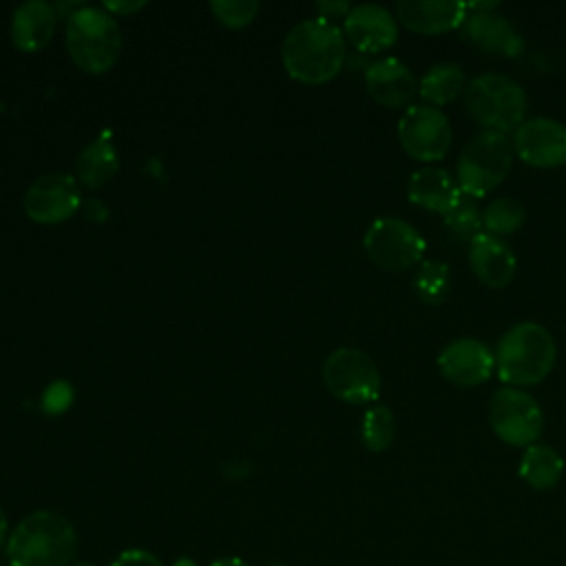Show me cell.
Segmentation results:
<instances>
[{"mask_svg": "<svg viewBox=\"0 0 566 566\" xmlns=\"http://www.w3.org/2000/svg\"><path fill=\"white\" fill-rule=\"evenodd\" d=\"M489 422L502 442L531 447L544 431V411L528 391L506 385L491 396Z\"/></svg>", "mask_w": 566, "mask_h": 566, "instance_id": "52a82bcc", "label": "cell"}, {"mask_svg": "<svg viewBox=\"0 0 566 566\" xmlns=\"http://www.w3.org/2000/svg\"><path fill=\"white\" fill-rule=\"evenodd\" d=\"M77 533L57 511H33L22 517L7 539L11 566H73Z\"/></svg>", "mask_w": 566, "mask_h": 566, "instance_id": "7a4b0ae2", "label": "cell"}, {"mask_svg": "<svg viewBox=\"0 0 566 566\" xmlns=\"http://www.w3.org/2000/svg\"><path fill=\"white\" fill-rule=\"evenodd\" d=\"M57 13L44 0L22 2L11 18V40L22 51H38L49 44L55 31Z\"/></svg>", "mask_w": 566, "mask_h": 566, "instance_id": "ffe728a7", "label": "cell"}, {"mask_svg": "<svg viewBox=\"0 0 566 566\" xmlns=\"http://www.w3.org/2000/svg\"><path fill=\"white\" fill-rule=\"evenodd\" d=\"M66 49L86 73L108 71L122 49V31L104 7H80L66 20Z\"/></svg>", "mask_w": 566, "mask_h": 566, "instance_id": "277c9868", "label": "cell"}, {"mask_svg": "<svg viewBox=\"0 0 566 566\" xmlns=\"http://www.w3.org/2000/svg\"><path fill=\"white\" fill-rule=\"evenodd\" d=\"M327 389L352 405H365L380 394V371L376 363L356 347H338L323 363Z\"/></svg>", "mask_w": 566, "mask_h": 566, "instance_id": "9c48e42d", "label": "cell"}, {"mask_svg": "<svg viewBox=\"0 0 566 566\" xmlns=\"http://www.w3.org/2000/svg\"><path fill=\"white\" fill-rule=\"evenodd\" d=\"M363 245L376 265L400 272L422 261L427 241L407 219L378 217L365 230Z\"/></svg>", "mask_w": 566, "mask_h": 566, "instance_id": "ba28073f", "label": "cell"}, {"mask_svg": "<svg viewBox=\"0 0 566 566\" xmlns=\"http://www.w3.org/2000/svg\"><path fill=\"white\" fill-rule=\"evenodd\" d=\"M7 531H9V522H7V515L0 506V546L7 542Z\"/></svg>", "mask_w": 566, "mask_h": 566, "instance_id": "836d02e7", "label": "cell"}, {"mask_svg": "<svg viewBox=\"0 0 566 566\" xmlns=\"http://www.w3.org/2000/svg\"><path fill=\"white\" fill-rule=\"evenodd\" d=\"M402 24L418 33H442L462 24L469 13L458 0H400L396 4Z\"/></svg>", "mask_w": 566, "mask_h": 566, "instance_id": "ac0fdd59", "label": "cell"}, {"mask_svg": "<svg viewBox=\"0 0 566 566\" xmlns=\"http://www.w3.org/2000/svg\"><path fill=\"white\" fill-rule=\"evenodd\" d=\"M172 566H197L190 557H179L177 562H172Z\"/></svg>", "mask_w": 566, "mask_h": 566, "instance_id": "e575fe53", "label": "cell"}, {"mask_svg": "<svg viewBox=\"0 0 566 566\" xmlns=\"http://www.w3.org/2000/svg\"><path fill=\"white\" fill-rule=\"evenodd\" d=\"M444 228L460 241H473V237H478L482 232V212L478 210L473 197L462 195L460 201L442 214Z\"/></svg>", "mask_w": 566, "mask_h": 566, "instance_id": "4316f807", "label": "cell"}, {"mask_svg": "<svg viewBox=\"0 0 566 566\" xmlns=\"http://www.w3.org/2000/svg\"><path fill=\"white\" fill-rule=\"evenodd\" d=\"M318 9L323 11L321 15H325V18L332 20V15H347L349 9H352V4H349L347 0H340V2H325V0H321V2H318Z\"/></svg>", "mask_w": 566, "mask_h": 566, "instance_id": "4dcf8cb0", "label": "cell"}, {"mask_svg": "<svg viewBox=\"0 0 566 566\" xmlns=\"http://www.w3.org/2000/svg\"><path fill=\"white\" fill-rule=\"evenodd\" d=\"M413 290L418 298L429 305L442 303L451 290L449 265L438 259H422L413 274Z\"/></svg>", "mask_w": 566, "mask_h": 566, "instance_id": "cb8c5ba5", "label": "cell"}, {"mask_svg": "<svg viewBox=\"0 0 566 566\" xmlns=\"http://www.w3.org/2000/svg\"><path fill=\"white\" fill-rule=\"evenodd\" d=\"M464 106L486 130L509 133L526 119V91L504 73H482L464 86Z\"/></svg>", "mask_w": 566, "mask_h": 566, "instance_id": "8992f818", "label": "cell"}, {"mask_svg": "<svg viewBox=\"0 0 566 566\" xmlns=\"http://www.w3.org/2000/svg\"><path fill=\"white\" fill-rule=\"evenodd\" d=\"M460 91H464V71L455 62L431 64L418 84V93L431 106H440L455 99Z\"/></svg>", "mask_w": 566, "mask_h": 566, "instance_id": "603a6c76", "label": "cell"}, {"mask_svg": "<svg viewBox=\"0 0 566 566\" xmlns=\"http://www.w3.org/2000/svg\"><path fill=\"white\" fill-rule=\"evenodd\" d=\"M119 168L117 150L108 133L93 139L75 159V179L86 188H99L115 177Z\"/></svg>", "mask_w": 566, "mask_h": 566, "instance_id": "44dd1931", "label": "cell"}, {"mask_svg": "<svg viewBox=\"0 0 566 566\" xmlns=\"http://www.w3.org/2000/svg\"><path fill=\"white\" fill-rule=\"evenodd\" d=\"M407 197L416 206L433 212H449L462 197V190L449 170L440 166H422L407 181Z\"/></svg>", "mask_w": 566, "mask_h": 566, "instance_id": "d6986e66", "label": "cell"}, {"mask_svg": "<svg viewBox=\"0 0 566 566\" xmlns=\"http://www.w3.org/2000/svg\"><path fill=\"white\" fill-rule=\"evenodd\" d=\"M438 369L447 380L460 387H473L493 374L495 354L482 340L460 336L438 352Z\"/></svg>", "mask_w": 566, "mask_h": 566, "instance_id": "4fadbf2b", "label": "cell"}, {"mask_svg": "<svg viewBox=\"0 0 566 566\" xmlns=\"http://www.w3.org/2000/svg\"><path fill=\"white\" fill-rule=\"evenodd\" d=\"M73 566H95V564H91V562H75Z\"/></svg>", "mask_w": 566, "mask_h": 566, "instance_id": "d590c367", "label": "cell"}, {"mask_svg": "<svg viewBox=\"0 0 566 566\" xmlns=\"http://www.w3.org/2000/svg\"><path fill=\"white\" fill-rule=\"evenodd\" d=\"M139 7H144V2L139 0V2H104V9L111 13V11H115V13H133V11H137Z\"/></svg>", "mask_w": 566, "mask_h": 566, "instance_id": "1f68e13d", "label": "cell"}, {"mask_svg": "<svg viewBox=\"0 0 566 566\" xmlns=\"http://www.w3.org/2000/svg\"><path fill=\"white\" fill-rule=\"evenodd\" d=\"M557 358V345L548 327L535 321L511 325L495 347V371L509 387H526L544 380Z\"/></svg>", "mask_w": 566, "mask_h": 566, "instance_id": "3957f363", "label": "cell"}, {"mask_svg": "<svg viewBox=\"0 0 566 566\" xmlns=\"http://www.w3.org/2000/svg\"><path fill=\"white\" fill-rule=\"evenodd\" d=\"M345 35L363 53H378L391 46L398 38L396 18L387 7L376 2H360L345 15Z\"/></svg>", "mask_w": 566, "mask_h": 566, "instance_id": "9a60e30c", "label": "cell"}, {"mask_svg": "<svg viewBox=\"0 0 566 566\" xmlns=\"http://www.w3.org/2000/svg\"><path fill=\"white\" fill-rule=\"evenodd\" d=\"M365 86L380 106L400 108L418 93V82L411 69L398 57H380L365 71Z\"/></svg>", "mask_w": 566, "mask_h": 566, "instance_id": "2e32d148", "label": "cell"}, {"mask_svg": "<svg viewBox=\"0 0 566 566\" xmlns=\"http://www.w3.org/2000/svg\"><path fill=\"white\" fill-rule=\"evenodd\" d=\"M210 566H250V564L243 562L241 557H221V559H214Z\"/></svg>", "mask_w": 566, "mask_h": 566, "instance_id": "d6a6232c", "label": "cell"}, {"mask_svg": "<svg viewBox=\"0 0 566 566\" xmlns=\"http://www.w3.org/2000/svg\"><path fill=\"white\" fill-rule=\"evenodd\" d=\"M517 473L528 486L546 491L559 482L564 473V458L553 447L535 442L524 449Z\"/></svg>", "mask_w": 566, "mask_h": 566, "instance_id": "7402d4cb", "label": "cell"}, {"mask_svg": "<svg viewBox=\"0 0 566 566\" xmlns=\"http://www.w3.org/2000/svg\"><path fill=\"white\" fill-rule=\"evenodd\" d=\"M394 436H396V420H394L391 409L385 405H371L365 411L363 422H360L363 444L369 451L380 453L394 442Z\"/></svg>", "mask_w": 566, "mask_h": 566, "instance_id": "484cf974", "label": "cell"}, {"mask_svg": "<svg viewBox=\"0 0 566 566\" xmlns=\"http://www.w3.org/2000/svg\"><path fill=\"white\" fill-rule=\"evenodd\" d=\"M451 122L442 108L431 104H411L398 122L402 148L420 161L442 159L451 146Z\"/></svg>", "mask_w": 566, "mask_h": 566, "instance_id": "30bf717a", "label": "cell"}, {"mask_svg": "<svg viewBox=\"0 0 566 566\" xmlns=\"http://www.w3.org/2000/svg\"><path fill=\"white\" fill-rule=\"evenodd\" d=\"M513 139L500 130H480L460 150L455 181L467 197H484L513 168Z\"/></svg>", "mask_w": 566, "mask_h": 566, "instance_id": "5b68a950", "label": "cell"}, {"mask_svg": "<svg viewBox=\"0 0 566 566\" xmlns=\"http://www.w3.org/2000/svg\"><path fill=\"white\" fill-rule=\"evenodd\" d=\"M210 9L219 22H223L228 27H243L259 11V2H254V0H212Z\"/></svg>", "mask_w": 566, "mask_h": 566, "instance_id": "83f0119b", "label": "cell"}, {"mask_svg": "<svg viewBox=\"0 0 566 566\" xmlns=\"http://www.w3.org/2000/svg\"><path fill=\"white\" fill-rule=\"evenodd\" d=\"M515 155L539 168L566 164V124L553 117H526L513 133Z\"/></svg>", "mask_w": 566, "mask_h": 566, "instance_id": "7c38bea8", "label": "cell"}, {"mask_svg": "<svg viewBox=\"0 0 566 566\" xmlns=\"http://www.w3.org/2000/svg\"><path fill=\"white\" fill-rule=\"evenodd\" d=\"M526 219V208L515 197H497L482 210V228L495 237L515 232Z\"/></svg>", "mask_w": 566, "mask_h": 566, "instance_id": "d4e9b609", "label": "cell"}, {"mask_svg": "<svg viewBox=\"0 0 566 566\" xmlns=\"http://www.w3.org/2000/svg\"><path fill=\"white\" fill-rule=\"evenodd\" d=\"M460 33L475 49L515 57L524 51V35L520 29L495 9H469L460 24Z\"/></svg>", "mask_w": 566, "mask_h": 566, "instance_id": "5bb4252c", "label": "cell"}, {"mask_svg": "<svg viewBox=\"0 0 566 566\" xmlns=\"http://www.w3.org/2000/svg\"><path fill=\"white\" fill-rule=\"evenodd\" d=\"M111 566H164L157 555L144 548H128L115 557Z\"/></svg>", "mask_w": 566, "mask_h": 566, "instance_id": "f546056e", "label": "cell"}, {"mask_svg": "<svg viewBox=\"0 0 566 566\" xmlns=\"http://www.w3.org/2000/svg\"><path fill=\"white\" fill-rule=\"evenodd\" d=\"M281 57L290 77L305 84H323L343 69L345 35L325 15L305 18L287 31Z\"/></svg>", "mask_w": 566, "mask_h": 566, "instance_id": "6da1fadb", "label": "cell"}, {"mask_svg": "<svg viewBox=\"0 0 566 566\" xmlns=\"http://www.w3.org/2000/svg\"><path fill=\"white\" fill-rule=\"evenodd\" d=\"M469 263L473 274L489 287H504L517 268L515 252L509 243L484 230L469 243Z\"/></svg>", "mask_w": 566, "mask_h": 566, "instance_id": "e0dca14e", "label": "cell"}, {"mask_svg": "<svg viewBox=\"0 0 566 566\" xmlns=\"http://www.w3.org/2000/svg\"><path fill=\"white\" fill-rule=\"evenodd\" d=\"M80 203L77 179L69 172L42 175L24 192V212L38 223L64 221L80 208Z\"/></svg>", "mask_w": 566, "mask_h": 566, "instance_id": "8fae6325", "label": "cell"}, {"mask_svg": "<svg viewBox=\"0 0 566 566\" xmlns=\"http://www.w3.org/2000/svg\"><path fill=\"white\" fill-rule=\"evenodd\" d=\"M274 566H281V564H274Z\"/></svg>", "mask_w": 566, "mask_h": 566, "instance_id": "8d00e7d4", "label": "cell"}, {"mask_svg": "<svg viewBox=\"0 0 566 566\" xmlns=\"http://www.w3.org/2000/svg\"><path fill=\"white\" fill-rule=\"evenodd\" d=\"M71 400H73L71 385L66 380H55L42 394V409L46 413H62L69 409Z\"/></svg>", "mask_w": 566, "mask_h": 566, "instance_id": "f1b7e54d", "label": "cell"}]
</instances>
